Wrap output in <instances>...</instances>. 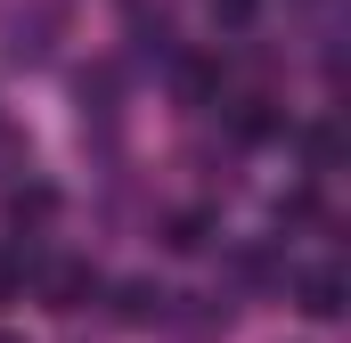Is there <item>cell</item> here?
I'll use <instances>...</instances> for the list:
<instances>
[{
  "label": "cell",
  "mask_w": 351,
  "mask_h": 343,
  "mask_svg": "<svg viewBox=\"0 0 351 343\" xmlns=\"http://www.w3.org/2000/svg\"><path fill=\"white\" fill-rule=\"evenodd\" d=\"M49 213H58V196H49V188H16V196H8V229H41Z\"/></svg>",
  "instance_id": "cell-6"
},
{
  "label": "cell",
  "mask_w": 351,
  "mask_h": 343,
  "mask_svg": "<svg viewBox=\"0 0 351 343\" xmlns=\"http://www.w3.org/2000/svg\"><path fill=\"white\" fill-rule=\"evenodd\" d=\"M172 82H180V98H213V90H221V66H213V58H180Z\"/></svg>",
  "instance_id": "cell-7"
},
{
  "label": "cell",
  "mask_w": 351,
  "mask_h": 343,
  "mask_svg": "<svg viewBox=\"0 0 351 343\" xmlns=\"http://www.w3.org/2000/svg\"><path fill=\"white\" fill-rule=\"evenodd\" d=\"M164 303H172V294H164L156 278H123V286H114V319H131V327L164 319Z\"/></svg>",
  "instance_id": "cell-3"
},
{
  "label": "cell",
  "mask_w": 351,
  "mask_h": 343,
  "mask_svg": "<svg viewBox=\"0 0 351 343\" xmlns=\"http://www.w3.org/2000/svg\"><path fill=\"white\" fill-rule=\"evenodd\" d=\"M164 246H172V254H204V246H213V213H172V221H164Z\"/></svg>",
  "instance_id": "cell-4"
},
{
  "label": "cell",
  "mask_w": 351,
  "mask_h": 343,
  "mask_svg": "<svg viewBox=\"0 0 351 343\" xmlns=\"http://www.w3.org/2000/svg\"><path fill=\"white\" fill-rule=\"evenodd\" d=\"M262 16V0H213V25H229V33H245Z\"/></svg>",
  "instance_id": "cell-8"
},
{
  "label": "cell",
  "mask_w": 351,
  "mask_h": 343,
  "mask_svg": "<svg viewBox=\"0 0 351 343\" xmlns=\"http://www.w3.org/2000/svg\"><path fill=\"white\" fill-rule=\"evenodd\" d=\"M33 286H41L49 311H82L90 294H98V270L90 261H49V270H33Z\"/></svg>",
  "instance_id": "cell-1"
},
{
  "label": "cell",
  "mask_w": 351,
  "mask_h": 343,
  "mask_svg": "<svg viewBox=\"0 0 351 343\" xmlns=\"http://www.w3.org/2000/svg\"><path fill=\"white\" fill-rule=\"evenodd\" d=\"M131 33H139V49H164V58H172V8H147V0H139V8H131Z\"/></svg>",
  "instance_id": "cell-5"
},
{
  "label": "cell",
  "mask_w": 351,
  "mask_h": 343,
  "mask_svg": "<svg viewBox=\"0 0 351 343\" xmlns=\"http://www.w3.org/2000/svg\"><path fill=\"white\" fill-rule=\"evenodd\" d=\"M0 343H16V335H0Z\"/></svg>",
  "instance_id": "cell-9"
},
{
  "label": "cell",
  "mask_w": 351,
  "mask_h": 343,
  "mask_svg": "<svg viewBox=\"0 0 351 343\" xmlns=\"http://www.w3.org/2000/svg\"><path fill=\"white\" fill-rule=\"evenodd\" d=\"M294 311L335 319V311H343V270H302V278H294Z\"/></svg>",
  "instance_id": "cell-2"
}]
</instances>
